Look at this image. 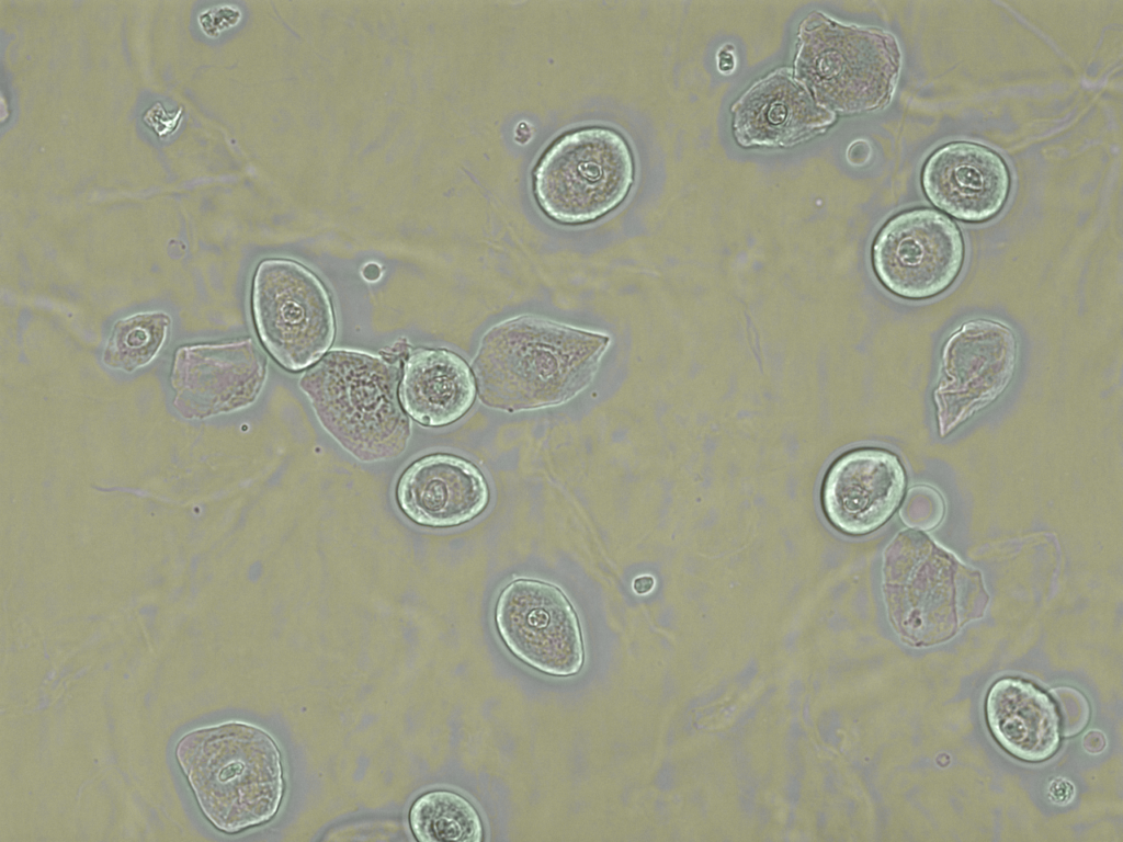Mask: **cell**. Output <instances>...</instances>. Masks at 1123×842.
Instances as JSON below:
<instances>
[{
	"mask_svg": "<svg viewBox=\"0 0 1123 842\" xmlns=\"http://www.w3.org/2000/svg\"><path fill=\"white\" fill-rule=\"evenodd\" d=\"M177 758L201 809L225 832L270 820L283 795L279 749L263 730L228 722L185 735Z\"/></svg>",
	"mask_w": 1123,
	"mask_h": 842,
	"instance_id": "3957f363",
	"label": "cell"
},
{
	"mask_svg": "<svg viewBox=\"0 0 1123 842\" xmlns=\"http://www.w3.org/2000/svg\"><path fill=\"white\" fill-rule=\"evenodd\" d=\"M831 117L793 79L773 75L753 87L735 107V130L744 144H786Z\"/></svg>",
	"mask_w": 1123,
	"mask_h": 842,
	"instance_id": "9a60e30c",
	"label": "cell"
},
{
	"mask_svg": "<svg viewBox=\"0 0 1123 842\" xmlns=\"http://www.w3.org/2000/svg\"><path fill=\"white\" fill-rule=\"evenodd\" d=\"M633 180V155L624 137L593 126L571 130L548 147L535 167L533 187L547 216L581 224L615 208Z\"/></svg>",
	"mask_w": 1123,
	"mask_h": 842,
	"instance_id": "277c9868",
	"label": "cell"
},
{
	"mask_svg": "<svg viewBox=\"0 0 1123 842\" xmlns=\"http://www.w3.org/2000/svg\"><path fill=\"white\" fill-rule=\"evenodd\" d=\"M899 69L887 33L810 20L802 35L796 73L816 100L841 111L877 107L892 95Z\"/></svg>",
	"mask_w": 1123,
	"mask_h": 842,
	"instance_id": "5b68a950",
	"label": "cell"
},
{
	"mask_svg": "<svg viewBox=\"0 0 1123 842\" xmlns=\"http://www.w3.org/2000/svg\"><path fill=\"white\" fill-rule=\"evenodd\" d=\"M655 581L650 576H642L634 580L633 589L637 594H646L654 588Z\"/></svg>",
	"mask_w": 1123,
	"mask_h": 842,
	"instance_id": "d6986e66",
	"label": "cell"
},
{
	"mask_svg": "<svg viewBox=\"0 0 1123 842\" xmlns=\"http://www.w3.org/2000/svg\"><path fill=\"white\" fill-rule=\"evenodd\" d=\"M964 252L954 221L937 210L917 208L886 223L873 244L872 262L889 292L919 300L937 296L953 284Z\"/></svg>",
	"mask_w": 1123,
	"mask_h": 842,
	"instance_id": "52a82bcc",
	"label": "cell"
},
{
	"mask_svg": "<svg viewBox=\"0 0 1123 842\" xmlns=\"http://www.w3.org/2000/svg\"><path fill=\"white\" fill-rule=\"evenodd\" d=\"M409 824L420 842H478L483 824L474 806L450 790H431L412 804Z\"/></svg>",
	"mask_w": 1123,
	"mask_h": 842,
	"instance_id": "2e32d148",
	"label": "cell"
},
{
	"mask_svg": "<svg viewBox=\"0 0 1123 842\" xmlns=\"http://www.w3.org/2000/svg\"><path fill=\"white\" fill-rule=\"evenodd\" d=\"M397 360L332 350L303 373L299 388L320 424L350 454L377 462L401 454L411 424L399 397Z\"/></svg>",
	"mask_w": 1123,
	"mask_h": 842,
	"instance_id": "7a4b0ae2",
	"label": "cell"
},
{
	"mask_svg": "<svg viewBox=\"0 0 1123 842\" xmlns=\"http://www.w3.org/2000/svg\"><path fill=\"white\" fill-rule=\"evenodd\" d=\"M1084 748L1090 753H1098L1105 747L1104 736L1097 730H1091L1084 737Z\"/></svg>",
	"mask_w": 1123,
	"mask_h": 842,
	"instance_id": "ac0fdd59",
	"label": "cell"
},
{
	"mask_svg": "<svg viewBox=\"0 0 1123 842\" xmlns=\"http://www.w3.org/2000/svg\"><path fill=\"white\" fill-rule=\"evenodd\" d=\"M608 341L538 317L502 321L485 333L473 362L480 400L507 411L563 402L593 377Z\"/></svg>",
	"mask_w": 1123,
	"mask_h": 842,
	"instance_id": "6da1fadb",
	"label": "cell"
},
{
	"mask_svg": "<svg viewBox=\"0 0 1123 842\" xmlns=\"http://www.w3.org/2000/svg\"><path fill=\"white\" fill-rule=\"evenodd\" d=\"M397 502L415 523L450 527L484 511L488 488L469 462L451 455H430L410 465L397 485Z\"/></svg>",
	"mask_w": 1123,
	"mask_h": 842,
	"instance_id": "7c38bea8",
	"label": "cell"
},
{
	"mask_svg": "<svg viewBox=\"0 0 1123 842\" xmlns=\"http://www.w3.org/2000/svg\"><path fill=\"white\" fill-rule=\"evenodd\" d=\"M986 715L997 741L1019 759L1042 761L1058 747L1055 704L1032 683L1012 678L997 681L987 696Z\"/></svg>",
	"mask_w": 1123,
	"mask_h": 842,
	"instance_id": "5bb4252c",
	"label": "cell"
},
{
	"mask_svg": "<svg viewBox=\"0 0 1123 842\" xmlns=\"http://www.w3.org/2000/svg\"><path fill=\"white\" fill-rule=\"evenodd\" d=\"M475 392V378L467 364L447 350L418 349L405 363L400 402L423 425L456 421L472 407Z\"/></svg>",
	"mask_w": 1123,
	"mask_h": 842,
	"instance_id": "4fadbf2b",
	"label": "cell"
},
{
	"mask_svg": "<svg viewBox=\"0 0 1123 842\" xmlns=\"http://www.w3.org/2000/svg\"><path fill=\"white\" fill-rule=\"evenodd\" d=\"M904 486V471L895 455L880 448L854 450L828 470L821 492L824 510L842 532L865 534L892 515Z\"/></svg>",
	"mask_w": 1123,
	"mask_h": 842,
	"instance_id": "30bf717a",
	"label": "cell"
},
{
	"mask_svg": "<svg viewBox=\"0 0 1123 842\" xmlns=\"http://www.w3.org/2000/svg\"><path fill=\"white\" fill-rule=\"evenodd\" d=\"M496 625L508 649L543 673L568 676L582 667L578 618L564 593L549 583H509L497 601Z\"/></svg>",
	"mask_w": 1123,
	"mask_h": 842,
	"instance_id": "9c48e42d",
	"label": "cell"
},
{
	"mask_svg": "<svg viewBox=\"0 0 1123 842\" xmlns=\"http://www.w3.org/2000/svg\"><path fill=\"white\" fill-rule=\"evenodd\" d=\"M252 310L259 337L286 369H304L334 338L329 296L319 278L297 262L270 259L257 269Z\"/></svg>",
	"mask_w": 1123,
	"mask_h": 842,
	"instance_id": "8992f818",
	"label": "cell"
},
{
	"mask_svg": "<svg viewBox=\"0 0 1123 842\" xmlns=\"http://www.w3.org/2000/svg\"><path fill=\"white\" fill-rule=\"evenodd\" d=\"M170 318L162 312L134 315L115 323L103 361L132 372L149 363L163 344Z\"/></svg>",
	"mask_w": 1123,
	"mask_h": 842,
	"instance_id": "e0dca14e",
	"label": "cell"
},
{
	"mask_svg": "<svg viewBox=\"0 0 1123 842\" xmlns=\"http://www.w3.org/2000/svg\"><path fill=\"white\" fill-rule=\"evenodd\" d=\"M1018 343L1006 325L975 319L946 339L933 391L941 434L952 431L998 398L1010 384Z\"/></svg>",
	"mask_w": 1123,
	"mask_h": 842,
	"instance_id": "ba28073f",
	"label": "cell"
},
{
	"mask_svg": "<svg viewBox=\"0 0 1123 842\" xmlns=\"http://www.w3.org/2000/svg\"><path fill=\"white\" fill-rule=\"evenodd\" d=\"M930 202L951 216L983 221L1003 206L1010 187L1006 163L984 146L957 141L934 151L922 170Z\"/></svg>",
	"mask_w": 1123,
	"mask_h": 842,
	"instance_id": "8fae6325",
	"label": "cell"
}]
</instances>
